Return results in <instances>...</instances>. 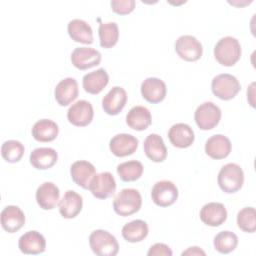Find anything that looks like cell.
<instances>
[{
    "label": "cell",
    "instance_id": "6da1fadb",
    "mask_svg": "<svg viewBox=\"0 0 256 256\" xmlns=\"http://www.w3.org/2000/svg\"><path fill=\"white\" fill-rule=\"evenodd\" d=\"M214 56L219 64L227 67L233 66L241 57V45L232 36L223 37L214 47Z\"/></svg>",
    "mask_w": 256,
    "mask_h": 256
},
{
    "label": "cell",
    "instance_id": "7a4b0ae2",
    "mask_svg": "<svg viewBox=\"0 0 256 256\" xmlns=\"http://www.w3.org/2000/svg\"><path fill=\"white\" fill-rule=\"evenodd\" d=\"M142 205V197L138 190L133 188L122 189L113 201L116 214L126 217L138 212Z\"/></svg>",
    "mask_w": 256,
    "mask_h": 256
},
{
    "label": "cell",
    "instance_id": "3957f363",
    "mask_svg": "<svg viewBox=\"0 0 256 256\" xmlns=\"http://www.w3.org/2000/svg\"><path fill=\"white\" fill-rule=\"evenodd\" d=\"M218 185L225 193H235L239 191L244 183V172L236 163L224 165L217 177Z\"/></svg>",
    "mask_w": 256,
    "mask_h": 256
},
{
    "label": "cell",
    "instance_id": "277c9868",
    "mask_svg": "<svg viewBox=\"0 0 256 256\" xmlns=\"http://www.w3.org/2000/svg\"><path fill=\"white\" fill-rule=\"evenodd\" d=\"M89 245L98 256H115L119 251L116 238L106 230H94L89 236Z\"/></svg>",
    "mask_w": 256,
    "mask_h": 256
},
{
    "label": "cell",
    "instance_id": "5b68a950",
    "mask_svg": "<svg viewBox=\"0 0 256 256\" xmlns=\"http://www.w3.org/2000/svg\"><path fill=\"white\" fill-rule=\"evenodd\" d=\"M213 94L221 100H230L234 98L241 89L237 78L231 74L223 73L215 76L211 82Z\"/></svg>",
    "mask_w": 256,
    "mask_h": 256
},
{
    "label": "cell",
    "instance_id": "8992f818",
    "mask_svg": "<svg viewBox=\"0 0 256 256\" xmlns=\"http://www.w3.org/2000/svg\"><path fill=\"white\" fill-rule=\"evenodd\" d=\"M194 119L201 130H210L219 123L221 110L213 102H204L197 107L194 113Z\"/></svg>",
    "mask_w": 256,
    "mask_h": 256
},
{
    "label": "cell",
    "instance_id": "52a82bcc",
    "mask_svg": "<svg viewBox=\"0 0 256 256\" xmlns=\"http://www.w3.org/2000/svg\"><path fill=\"white\" fill-rule=\"evenodd\" d=\"M175 51L181 59L193 62L200 59L203 48L196 37L192 35H182L175 42Z\"/></svg>",
    "mask_w": 256,
    "mask_h": 256
},
{
    "label": "cell",
    "instance_id": "ba28073f",
    "mask_svg": "<svg viewBox=\"0 0 256 256\" xmlns=\"http://www.w3.org/2000/svg\"><path fill=\"white\" fill-rule=\"evenodd\" d=\"M152 201L160 207H168L178 198L176 185L169 180H161L154 184L151 190Z\"/></svg>",
    "mask_w": 256,
    "mask_h": 256
},
{
    "label": "cell",
    "instance_id": "9c48e42d",
    "mask_svg": "<svg viewBox=\"0 0 256 256\" xmlns=\"http://www.w3.org/2000/svg\"><path fill=\"white\" fill-rule=\"evenodd\" d=\"M94 197L106 199L112 196L116 190V181L110 172L96 173L90 181L88 188Z\"/></svg>",
    "mask_w": 256,
    "mask_h": 256
},
{
    "label": "cell",
    "instance_id": "30bf717a",
    "mask_svg": "<svg viewBox=\"0 0 256 256\" xmlns=\"http://www.w3.org/2000/svg\"><path fill=\"white\" fill-rule=\"evenodd\" d=\"M94 111L92 104L86 100H78L67 111L69 122L78 127H84L91 123Z\"/></svg>",
    "mask_w": 256,
    "mask_h": 256
},
{
    "label": "cell",
    "instance_id": "8fae6325",
    "mask_svg": "<svg viewBox=\"0 0 256 256\" xmlns=\"http://www.w3.org/2000/svg\"><path fill=\"white\" fill-rule=\"evenodd\" d=\"M71 62L76 68L86 70L101 62V53L91 47H77L71 53Z\"/></svg>",
    "mask_w": 256,
    "mask_h": 256
},
{
    "label": "cell",
    "instance_id": "7c38bea8",
    "mask_svg": "<svg viewBox=\"0 0 256 256\" xmlns=\"http://www.w3.org/2000/svg\"><path fill=\"white\" fill-rule=\"evenodd\" d=\"M138 139L127 133H120L112 137L109 143L111 152L117 157H126L132 155L138 148Z\"/></svg>",
    "mask_w": 256,
    "mask_h": 256
},
{
    "label": "cell",
    "instance_id": "4fadbf2b",
    "mask_svg": "<svg viewBox=\"0 0 256 256\" xmlns=\"http://www.w3.org/2000/svg\"><path fill=\"white\" fill-rule=\"evenodd\" d=\"M167 93L166 84L156 77H149L141 84V94L145 100L156 104L164 100Z\"/></svg>",
    "mask_w": 256,
    "mask_h": 256
},
{
    "label": "cell",
    "instance_id": "5bb4252c",
    "mask_svg": "<svg viewBox=\"0 0 256 256\" xmlns=\"http://www.w3.org/2000/svg\"><path fill=\"white\" fill-rule=\"evenodd\" d=\"M199 216L204 224L211 227H217L226 221L227 210L222 203L210 202L201 208Z\"/></svg>",
    "mask_w": 256,
    "mask_h": 256
},
{
    "label": "cell",
    "instance_id": "9a60e30c",
    "mask_svg": "<svg viewBox=\"0 0 256 256\" xmlns=\"http://www.w3.org/2000/svg\"><path fill=\"white\" fill-rule=\"evenodd\" d=\"M18 247L24 254L37 255L45 251L46 240L38 231L32 230L24 233L18 241Z\"/></svg>",
    "mask_w": 256,
    "mask_h": 256
},
{
    "label": "cell",
    "instance_id": "2e32d148",
    "mask_svg": "<svg viewBox=\"0 0 256 256\" xmlns=\"http://www.w3.org/2000/svg\"><path fill=\"white\" fill-rule=\"evenodd\" d=\"M232 149L231 141L228 137L222 134H216L207 139L205 143V152L212 159L226 158Z\"/></svg>",
    "mask_w": 256,
    "mask_h": 256
},
{
    "label": "cell",
    "instance_id": "e0dca14e",
    "mask_svg": "<svg viewBox=\"0 0 256 256\" xmlns=\"http://www.w3.org/2000/svg\"><path fill=\"white\" fill-rule=\"evenodd\" d=\"M127 102V93L120 87H113L102 99V107L108 115H117L124 108Z\"/></svg>",
    "mask_w": 256,
    "mask_h": 256
},
{
    "label": "cell",
    "instance_id": "ac0fdd59",
    "mask_svg": "<svg viewBox=\"0 0 256 256\" xmlns=\"http://www.w3.org/2000/svg\"><path fill=\"white\" fill-rule=\"evenodd\" d=\"M25 223L24 212L14 205H8L1 211V225L8 233H15L20 230Z\"/></svg>",
    "mask_w": 256,
    "mask_h": 256
},
{
    "label": "cell",
    "instance_id": "d6986e66",
    "mask_svg": "<svg viewBox=\"0 0 256 256\" xmlns=\"http://www.w3.org/2000/svg\"><path fill=\"white\" fill-rule=\"evenodd\" d=\"M79 94L78 83L72 77L62 79L55 88L54 95L57 103L60 106H67L71 104Z\"/></svg>",
    "mask_w": 256,
    "mask_h": 256
},
{
    "label": "cell",
    "instance_id": "ffe728a7",
    "mask_svg": "<svg viewBox=\"0 0 256 256\" xmlns=\"http://www.w3.org/2000/svg\"><path fill=\"white\" fill-rule=\"evenodd\" d=\"M59 212L63 218L72 219L76 217L83 207V199L80 194L73 190H68L63 195L58 204Z\"/></svg>",
    "mask_w": 256,
    "mask_h": 256
},
{
    "label": "cell",
    "instance_id": "44dd1931",
    "mask_svg": "<svg viewBox=\"0 0 256 256\" xmlns=\"http://www.w3.org/2000/svg\"><path fill=\"white\" fill-rule=\"evenodd\" d=\"M170 143L178 148H187L194 142L195 136L192 128L186 123H176L168 131Z\"/></svg>",
    "mask_w": 256,
    "mask_h": 256
},
{
    "label": "cell",
    "instance_id": "7402d4cb",
    "mask_svg": "<svg viewBox=\"0 0 256 256\" xmlns=\"http://www.w3.org/2000/svg\"><path fill=\"white\" fill-rule=\"evenodd\" d=\"M35 196L40 208L44 210H51L59 201L60 191L54 183L44 182L37 188Z\"/></svg>",
    "mask_w": 256,
    "mask_h": 256
},
{
    "label": "cell",
    "instance_id": "603a6c76",
    "mask_svg": "<svg viewBox=\"0 0 256 256\" xmlns=\"http://www.w3.org/2000/svg\"><path fill=\"white\" fill-rule=\"evenodd\" d=\"M95 167L92 163L85 160L75 161L70 168V174L72 180L80 187L84 189L89 188V184L93 176L95 175Z\"/></svg>",
    "mask_w": 256,
    "mask_h": 256
},
{
    "label": "cell",
    "instance_id": "cb8c5ba5",
    "mask_svg": "<svg viewBox=\"0 0 256 256\" xmlns=\"http://www.w3.org/2000/svg\"><path fill=\"white\" fill-rule=\"evenodd\" d=\"M145 155L153 162H162L167 157V148L161 136L149 134L143 144Z\"/></svg>",
    "mask_w": 256,
    "mask_h": 256
},
{
    "label": "cell",
    "instance_id": "d4e9b609",
    "mask_svg": "<svg viewBox=\"0 0 256 256\" xmlns=\"http://www.w3.org/2000/svg\"><path fill=\"white\" fill-rule=\"evenodd\" d=\"M58 159L55 149L50 147H40L34 149L30 154L31 165L39 170H45L53 167Z\"/></svg>",
    "mask_w": 256,
    "mask_h": 256
},
{
    "label": "cell",
    "instance_id": "484cf974",
    "mask_svg": "<svg viewBox=\"0 0 256 256\" xmlns=\"http://www.w3.org/2000/svg\"><path fill=\"white\" fill-rule=\"evenodd\" d=\"M109 76L104 68L87 73L82 79L83 88L90 94H99L108 84Z\"/></svg>",
    "mask_w": 256,
    "mask_h": 256
},
{
    "label": "cell",
    "instance_id": "4316f807",
    "mask_svg": "<svg viewBox=\"0 0 256 256\" xmlns=\"http://www.w3.org/2000/svg\"><path fill=\"white\" fill-rule=\"evenodd\" d=\"M152 122L150 111L144 106L132 107L126 115L127 125L136 131H143L147 129Z\"/></svg>",
    "mask_w": 256,
    "mask_h": 256
},
{
    "label": "cell",
    "instance_id": "83f0119b",
    "mask_svg": "<svg viewBox=\"0 0 256 256\" xmlns=\"http://www.w3.org/2000/svg\"><path fill=\"white\" fill-rule=\"evenodd\" d=\"M67 31L72 40L79 43H93V31L91 26L82 19H73L67 25Z\"/></svg>",
    "mask_w": 256,
    "mask_h": 256
},
{
    "label": "cell",
    "instance_id": "f1b7e54d",
    "mask_svg": "<svg viewBox=\"0 0 256 256\" xmlns=\"http://www.w3.org/2000/svg\"><path fill=\"white\" fill-rule=\"evenodd\" d=\"M59 133L58 125L50 119L38 120L32 127V136L39 142L53 141Z\"/></svg>",
    "mask_w": 256,
    "mask_h": 256
},
{
    "label": "cell",
    "instance_id": "f546056e",
    "mask_svg": "<svg viewBox=\"0 0 256 256\" xmlns=\"http://www.w3.org/2000/svg\"><path fill=\"white\" fill-rule=\"evenodd\" d=\"M148 225L145 221L137 219L126 223L122 227L123 238L131 243H136L144 240L148 235Z\"/></svg>",
    "mask_w": 256,
    "mask_h": 256
},
{
    "label": "cell",
    "instance_id": "4dcf8cb0",
    "mask_svg": "<svg viewBox=\"0 0 256 256\" xmlns=\"http://www.w3.org/2000/svg\"><path fill=\"white\" fill-rule=\"evenodd\" d=\"M100 46L103 48H112L116 45L119 38V28L115 22L101 23L98 29Z\"/></svg>",
    "mask_w": 256,
    "mask_h": 256
},
{
    "label": "cell",
    "instance_id": "1f68e13d",
    "mask_svg": "<svg viewBox=\"0 0 256 256\" xmlns=\"http://www.w3.org/2000/svg\"><path fill=\"white\" fill-rule=\"evenodd\" d=\"M117 173L121 180L125 182L135 181L142 176L143 165L140 161L130 160L120 163L117 166Z\"/></svg>",
    "mask_w": 256,
    "mask_h": 256
},
{
    "label": "cell",
    "instance_id": "d6a6232c",
    "mask_svg": "<svg viewBox=\"0 0 256 256\" xmlns=\"http://www.w3.org/2000/svg\"><path fill=\"white\" fill-rule=\"evenodd\" d=\"M238 244V237L231 231H221L214 237V247L222 254H227L235 250Z\"/></svg>",
    "mask_w": 256,
    "mask_h": 256
},
{
    "label": "cell",
    "instance_id": "836d02e7",
    "mask_svg": "<svg viewBox=\"0 0 256 256\" xmlns=\"http://www.w3.org/2000/svg\"><path fill=\"white\" fill-rule=\"evenodd\" d=\"M24 146L20 141L7 140L1 146V155L9 163H16L21 160L24 154Z\"/></svg>",
    "mask_w": 256,
    "mask_h": 256
},
{
    "label": "cell",
    "instance_id": "e575fe53",
    "mask_svg": "<svg viewBox=\"0 0 256 256\" xmlns=\"http://www.w3.org/2000/svg\"><path fill=\"white\" fill-rule=\"evenodd\" d=\"M238 227L247 233H253L256 230V212L253 207H245L237 214Z\"/></svg>",
    "mask_w": 256,
    "mask_h": 256
},
{
    "label": "cell",
    "instance_id": "d590c367",
    "mask_svg": "<svg viewBox=\"0 0 256 256\" xmlns=\"http://www.w3.org/2000/svg\"><path fill=\"white\" fill-rule=\"evenodd\" d=\"M134 0H113L110 2L112 10L120 15H126L132 12L135 8Z\"/></svg>",
    "mask_w": 256,
    "mask_h": 256
},
{
    "label": "cell",
    "instance_id": "8d00e7d4",
    "mask_svg": "<svg viewBox=\"0 0 256 256\" xmlns=\"http://www.w3.org/2000/svg\"><path fill=\"white\" fill-rule=\"evenodd\" d=\"M148 256H171L172 255V250L170 247L164 243H156L152 245L147 252Z\"/></svg>",
    "mask_w": 256,
    "mask_h": 256
},
{
    "label": "cell",
    "instance_id": "74e56055",
    "mask_svg": "<svg viewBox=\"0 0 256 256\" xmlns=\"http://www.w3.org/2000/svg\"><path fill=\"white\" fill-rule=\"evenodd\" d=\"M181 255L182 256H184V255H205V252L202 249H200L199 247L195 246V247L188 248L186 251H183Z\"/></svg>",
    "mask_w": 256,
    "mask_h": 256
}]
</instances>
